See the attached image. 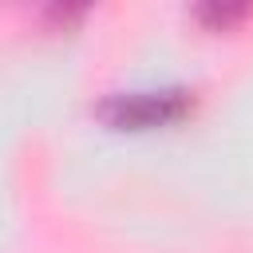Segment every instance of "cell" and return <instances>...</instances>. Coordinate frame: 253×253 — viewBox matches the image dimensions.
Masks as SVG:
<instances>
[{
    "mask_svg": "<svg viewBox=\"0 0 253 253\" xmlns=\"http://www.w3.org/2000/svg\"><path fill=\"white\" fill-rule=\"evenodd\" d=\"M194 111V95L178 87H158V91H119L99 103V119L119 126V130H150V126H170Z\"/></svg>",
    "mask_w": 253,
    "mask_h": 253,
    "instance_id": "cell-1",
    "label": "cell"
},
{
    "mask_svg": "<svg viewBox=\"0 0 253 253\" xmlns=\"http://www.w3.org/2000/svg\"><path fill=\"white\" fill-rule=\"evenodd\" d=\"M194 16H198V20H206V24H213V28H229L233 20L249 16V8H245V4H202Z\"/></svg>",
    "mask_w": 253,
    "mask_h": 253,
    "instance_id": "cell-2",
    "label": "cell"
}]
</instances>
